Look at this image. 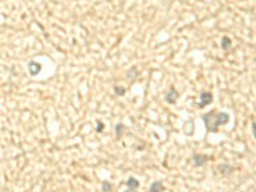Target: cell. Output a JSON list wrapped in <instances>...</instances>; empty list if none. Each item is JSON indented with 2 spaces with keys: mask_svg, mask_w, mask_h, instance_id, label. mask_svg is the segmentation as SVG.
I'll return each mask as SVG.
<instances>
[{
  "mask_svg": "<svg viewBox=\"0 0 256 192\" xmlns=\"http://www.w3.org/2000/svg\"><path fill=\"white\" fill-rule=\"evenodd\" d=\"M203 120L205 123L206 130L209 132L215 133L218 132L220 126H224L229 122V115L227 113H218L216 110H211L203 115Z\"/></svg>",
  "mask_w": 256,
  "mask_h": 192,
  "instance_id": "cell-1",
  "label": "cell"
},
{
  "mask_svg": "<svg viewBox=\"0 0 256 192\" xmlns=\"http://www.w3.org/2000/svg\"><path fill=\"white\" fill-rule=\"evenodd\" d=\"M200 99H201V101L197 104V106H199V108H204V106L209 105L211 101H213V95H211V92L204 91V92H201Z\"/></svg>",
  "mask_w": 256,
  "mask_h": 192,
  "instance_id": "cell-2",
  "label": "cell"
},
{
  "mask_svg": "<svg viewBox=\"0 0 256 192\" xmlns=\"http://www.w3.org/2000/svg\"><path fill=\"white\" fill-rule=\"evenodd\" d=\"M178 98H179V92L172 86L169 88V91H168V94H167V101L169 104H176V101L178 100Z\"/></svg>",
  "mask_w": 256,
  "mask_h": 192,
  "instance_id": "cell-3",
  "label": "cell"
},
{
  "mask_svg": "<svg viewBox=\"0 0 256 192\" xmlns=\"http://www.w3.org/2000/svg\"><path fill=\"white\" fill-rule=\"evenodd\" d=\"M41 64L40 63H36V62H30L28 63V72L31 76H36L41 72Z\"/></svg>",
  "mask_w": 256,
  "mask_h": 192,
  "instance_id": "cell-4",
  "label": "cell"
},
{
  "mask_svg": "<svg viewBox=\"0 0 256 192\" xmlns=\"http://www.w3.org/2000/svg\"><path fill=\"white\" fill-rule=\"evenodd\" d=\"M192 159H193V163H195L196 167H204V165L208 163V160H209L208 156H205V155H199V154H195Z\"/></svg>",
  "mask_w": 256,
  "mask_h": 192,
  "instance_id": "cell-5",
  "label": "cell"
},
{
  "mask_svg": "<svg viewBox=\"0 0 256 192\" xmlns=\"http://www.w3.org/2000/svg\"><path fill=\"white\" fill-rule=\"evenodd\" d=\"M164 190H165V187L161 181H155V182H152V184L150 186V192H163Z\"/></svg>",
  "mask_w": 256,
  "mask_h": 192,
  "instance_id": "cell-6",
  "label": "cell"
},
{
  "mask_svg": "<svg viewBox=\"0 0 256 192\" xmlns=\"http://www.w3.org/2000/svg\"><path fill=\"white\" fill-rule=\"evenodd\" d=\"M127 186H128V188H132V190H137L140 187V182L136 178L133 177H131L128 181H127Z\"/></svg>",
  "mask_w": 256,
  "mask_h": 192,
  "instance_id": "cell-7",
  "label": "cell"
},
{
  "mask_svg": "<svg viewBox=\"0 0 256 192\" xmlns=\"http://www.w3.org/2000/svg\"><path fill=\"white\" fill-rule=\"evenodd\" d=\"M231 45H232V41H231L229 37H227V36L223 37L222 39V49L228 50V49H231Z\"/></svg>",
  "mask_w": 256,
  "mask_h": 192,
  "instance_id": "cell-8",
  "label": "cell"
},
{
  "mask_svg": "<svg viewBox=\"0 0 256 192\" xmlns=\"http://www.w3.org/2000/svg\"><path fill=\"white\" fill-rule=\"evenodd\" d=\"M101 188H102V192H112V183L108 182V181H102Z\"/></svg>",
  "mask_w": 256,
  "mask_h": 192,
  "instance_id": "cell-9",
  "label": "cell"
},
{
  "mask_svg": "<svg viewBox=\"0 0 256 192\" xmlns=\"http://www.w3.org/2000/svg\"><path fill=\"white\" fill-rule=\"evenodd\" d=\"M124 130H126V127H124L123 124H117V127H115V132H117V136H118V138L123 136V132H124Z\"/></svg>",
  "mask_w": 256,
  "mask_h": 192,
  "instance_id": "cell-10",
  "label": "cell"
},
{
  "mask_svg": "<svg viewBox=\"0 0 256 192\" xmlns=\"http://www.w3.org/2000/svg\"><path fill=\"white\" fill-rule=\"evenodd\" d=\"M114 91H115V94L118 96H123L124 94H126V88H122V87H114Z\"/></svg>",
  "mask_w": 256,
  "mask_h": 192,
  "instance_id": "cell-11",
  "label": "cell"
},
{
  "mask_svg": "<svg viewBox=\"0 0 256 192\" xmlns=\"http://www.w3.org/2000/svg\"><path fill=\"white\" fill-rule=\"evenodd\" d=\"M102 130H104V124H102L101 122H99V127H96V131L97 132H102Z\"/></svg>",
  "mask_w": 256,
  "mask_h": 192,
  "instance_id": "cell-12",
  "label": "cell"
},
{
  "mask_svg": "<svg viewBox=\"0 0 256 192\" xmlns=\"http://www.w3.org/2000/svg\"><path fill=\"white\" fill-rule=\"evenodd\" d=\"M224 169H225V165H219V170H224ZM229 172H232V169H231V168L228 169V172H224V173H225V174H228Z\"/></svg>",
  "mask_w": 256,
  "mask_h": 192,
  "instance_id": "cell-13",
  "label": "cell"
},
{
  "mask_svg": "<svg viewBox=\"0 0 256 192\" xmlns=\"http://www.w3.org/2000/svg\"><path fill=\"white\" fill-rule=\"evenodd\" d=\"M252 133H254V137L256 138V122L252 123Z\"/></svg>",
  "mask_w": 256,
  "mask_h": 192,
  "instance_id": "cell-14",
  "label": "cell"
},
{
  "mask_svg": "<svg viewBox=\"0 0 256 192\" xmlns=\"http://www.w3.org/2000/svg\"><path fill=\"white\" fill-rule=\"evenodd\" d=\"M126 192H138V191H137V190H132V188H128V190H127Z\"/></svg>",
  "mask_w": 256,
  "mask_h": 192,
  "instance_id": "cell-15",
  "label": "cell"
}]
</instances>
